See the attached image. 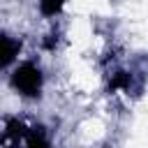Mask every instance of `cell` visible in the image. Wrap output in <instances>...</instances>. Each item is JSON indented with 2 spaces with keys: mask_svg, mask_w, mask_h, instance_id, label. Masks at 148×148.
I'll use <instances>...</instances> for the list:
<instances>
[{
  "mask_svg": "<svg viewBox=\"0 0 148 148\" xmlns=\"http://www.w3.org/2000/svg\"><path fill=\"white\" fill-rule=\"evenodd\" d=\"M12 83H14V88H16V90H21L23 95H37L39 83H42V74H39V69H37L35 65L23 62V65L14 72Z\"/></svg>",
  "mask_w": 148,
  "mask_h": 148,
  "instance_id": "cell-1",
  "label": "cell"
},
{
  "mask_svg": "<svg viewBox=\"0 0 148 148\" xmlns=\"http://www.w3.org/2000/svg\"><path fill=\"white\" fill-rule=\"evenodd\" d=\"M16 51H18V44H16L12 37H2V65H7V62L14 58Z\"/></svg>",
  "mask_w": 148,
  "mask_h": 148,
  "instance_id": "cell-2",
  "label": "cell"
},
{
  "mask_svg": "<svg viewBox=\"0 0 148 148\" xmlns=\"http://www.w3.org/2000/svg\"><path fill=\"white\" fill-rule=\"evenodd\" d=\"M60 7H62V0H39V9H42L46 16H53Z\"/></svg>",
  "mask_w": 148,
  "mask_h": 148,
  "instance_id": "cell-3",
  "label": "cell"
},
{
  "mask_svg": "<svg viewBox=\"0 0 148 148\" xmlns=\"http://www.w3.org/2000/svg\"><path fill=\"white\" fill-rule=\"evenodd\" d=\"M28 148H46V143H44V136H42L39 127L28 136Z\"/></svg>",
  "mask_w": 148,
  "mask_h": 148,
  "instance_id": "cell-4",
  "label": "cell"
}]
</instances>
